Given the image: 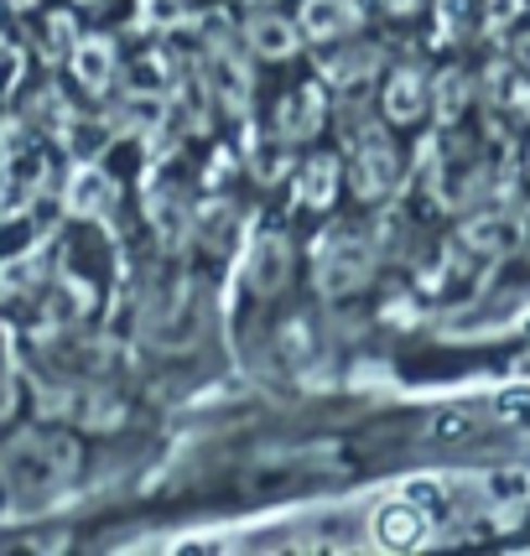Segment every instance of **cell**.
Listing matches in <instances>:
<instances>
[{"label": "cell", "mask_w": 530, "mask_h": 556, "mask_svg": "<svg viewBox=\"0 0 530 556\" xmlns=\"http://www.w3.org/2000/svg\"><path fill=\"white\" fill-rule=\"evenodd\" d=\"M244 5H265V0H244Z\"/></svg>", "instance_id": "obj_31"}, {"label": "cell", "mask_w": 530, "mask_h": 556, "mask_svg": "<svg viewBox=\"0 0 530 556\" xmlns=\"http://www.w3.org/2000/svg\"><path fill=\"white\" fill-rule=\"evenodd\" d=\"M244 37H250V48L261 52V58H291L296 52V26L287 16H255Z\"/></svg>", "instance_id": "obj_14"}, {"label": "cell", "mask_w": 530, "mask_h": 556, "mask_svg": "<svg viewBox=\"0 0 530 556\" xmlns=\"http://www.w3.org/2000/svg\"><path fill=\"white\" fill-rule=\"evenodd\" d=\"M287 270H291V250L281 235H261V240L250 244V255H244V281L255 291H281L287 287Z\"/></svg>", "instance_id": "obj_5"}, {"label": "cell", "mask_w": 530, "mask_h": 556, "mask_svg": "<svg viewBox=\"0 0 530 556\" xmlns=\"http://www.w3.org/2000/svg\"><path fill=\"white\" fill-rule=\"evenodd\" d=\"M162 78H167V58H162V52H146L141 63H136V89H141V94H156Z\"/></svg>", "instance_id": "obj_22"}, {"label": "cell", "mask_w": 530, "mask_h": 556, "mask_svg": "<svg viewBox=\"0 0 530 556\" xmlns=\"http://www.w3.org/2000/svg\"><path fill=\"white\" fill-rule=\"evenodd\" d=\"M375 68H380V52H375V48H354V52H343V58H333V63H328V78H333V84H359V78H369Z\"/></svg>", "instance_id": "obj_19"}, {"label": "cell", "mask_w": 530, "mask_h": 556, "mask_svg": "<svg viewBox=\"0 0 530 556\" xmlns=\"http://www.w3.org/2000/svg\"><path fill=\"white\" fill-rule=\"evenodd\" d=\"M520 68H526V78H530V37H520Z\"/></svg>", "instance_id": "obj_29"}, {"label": "cell", "mask_w": 530, "mask_h": 556, "mask_svg": "<svg viewBox=\"0 0 530 556\" xmlns=\"http://www.w3.org/2000/svg\"><path fill=\"white\" fill-rule=\"evenodd\" d=\"M375 535H380V546H416V541L427 535V520H421L416 500H390V505H380Z\"/></svg>", "instance_id": "obj_10"}, {"label": "cell", "mask_w": 530, "mask_h": 556, "mask_svg": "<svg viewBox=\"0 0 530 556\" xmlns=\"http://www.w3.org/2000/svg\"><path fill=\"white\" fill-rule=\"evenodd\" d=\"M333 188H338V162L333 156H313L302 167V182H296V203L323 208V203H333Z\"/></svg>", "instance_id": "obj_16"}, {"label": "cell", "mask_w": 530, "mask_h": 556, "mask_svg": "<svg viewBox=\"0 0 530 556\" xmlns=\"http://www.w3.org/2000/svg\"><path fill=\"white\" fill-rule=\"evenodd\" d=\"M421 104H427V84H421V73H395L386 89V115L390 121H416L421 115Z\"/></svg>", "instance_id": "obj_15"}, {"label": "cell", "mask_w": 530, "mask_h": 556, "mask_svg": "<svg viewBox=\"0 0 530 556\" xmlns=\"http://www.w3.org/2000/svg\"><path fill=\"white\" fill-rule=\"evenodd\" d=\"M110 136H115L110 125L84 121V115H73V125H68V146H73V156H78V162H94L99 151H104V141H110Z\"/></svg>", "instance_id": "obj_18"}, {"label": "cell", "mask_w": 530, "mask_h": 556, "mask_svg": "<svg viewBox=\"0 0 530 556\" xmlns=\"http://www.w3.org/2000/svg\"><path fill=\"white\" fill-rule=\"evenodd\" d=\"M84 5H89V0H84Z\"/></svg>", "instance_id": "obj_32"}, {"label": "cell", "mask_w": 530, "mask_h": 556, "mask_svg": "<svg viewBox=\"0 0 530 556\" xmlns=\"http://www.w3.org/2000/svg\"><path fill=\"white\" fill-rule=\"evenodd\" d=\"M515 240H520V218L515 214H489V218H479V224H468L463 250H474V255H505Z\"/></svg>", "instance_id": "obj_12"}, {"label": "cell", "mask_w": 530, "mask_h": 556, "mask_svg": "<svg viewBox=\"0 0 530 556\" xmlns=\"http://www.w3.org/2000/svg\"><path fill=\"white\" fill-rule=\"evenodd\" d=\"M463 104H468V78L463 73H442V84H437V115L442 121H458Z\"/></svg>", "instance_id": "obj_20"}, {"label": "cell", "mask_w": 530, "mask_h": 556, "mask_svg": "<svg viewBox=\"0 0 530 556\" xmlns=\"http://www.w3.org/2000/svg\"><path fill=\"white\" fill-rule=\"evenodd\" d=\"M463 22H468V0H442V31L463 37Z\"/></svg>", "instance_id": "obj_23"}, {"label": "cell", "mask_w": 530, "mask_h": 556, "mask_svg": "<svg viewBox=\"0 0 530 556\" xmlns=\"http://www.w3.org/2000/svg\"><path fill=\"white\" fill-rule=\"evenodd\" d=\"M276 130H281V141H307L317 125H323V84H302L291 99H281V110H276Z\"/></svg>", "instance_id": "obj_7"}, {"label": "cell", "mask_w": 530, "mask_h": 556, "mask_svg": "<svg viewBox=\"0 0 530 556\" xmlns=\"http://www.w3.org/2000/svg\"><path fill=\"white\" fill-rule=\"evenodd\" d=\"M16 73H22L16 48H0V89H11V84H16Z\"/></svg>", "instance_id": "obj_25"}, {"label": "cell", "mask_w": 530, "mask_h": 556, "mask_svg": "<svg viewBox=\"0 0 530 556\" xmlns=\"http://www.w3.org/2000/svg\"><path fill=\"white\" fill-rule=\"evenodd\" d=\"M386 11H395V16H406V11H416V0H380Z\"/></svg>", "instance_id": "obj_28"}, {"label": "cell", "mask_w": 530, "mask_h": 556, "mask_svg": "<svg viewBox=\"0 0 530 556\" xmlns=\"http://www.w3.org/2000/svg\"><path fill=\"white\" fill-rule=\"evenodd\" d=\"M520 5H526V0H489V26L505 31V26L520 16Z\"/></svg>", "instance_id": "obj_24"}, {"label": "cell", "mask_w": 530, "mask_h": 556, "mask_svg": "<svg viewBox=\"0 0 530 556\" xmlns=\"http://www.w3.org/2000/svg\"><path fill=\"white\" fill-rule=\"evenodd\" d=\"M110 73H115V42H110V37H84V42H73V78H78L84 89H104Z\"/></svg>", "instance_id": "obj_11"}, {"label": "cell", "mask_w": 530, "mask_h": 556, "mask_svg": "<svg viewBox=\"0 0 530 556\" xmlns=\"http://www.w3.org/2000/svg\"><path fill=\"white\" fill-rule=\"evenodd\" d=\"M78 473V447L73 437L58 432H22L0 447V489L11 494V505H48Z\"/></svg>", "instance_id": "obj_1"}, {"label": "cell", "mask_w": 530, "mask_h": 556, "mask_svg": "<svg viewBox=\"0 0 530 556\" xmlns=\"http://www.w3.org/2000/svg\"><path fill=\"white\" fill-rule=\"evenodd\" d=\"M313 266H317V287L323 291H354L364 287V276L375 270V244L354 235V229H333L328 240H317L313 250Z\"/></svg>", "instance_id": "obj_2"}, {"label": "cell", "mask_w": 530, "mask_h": 556, "mask_svg": "<svg viewBox=\"0 0 530 556\" xmlns=\"http://www.w3.org/2000/svg\"><path fill=\"white\" fill-rule=\"evenodd\" d=\"M110 203H115V182H110L94 162H84L68 182V208L78 218H99V214H110Z\"/></svg>", "instance_id": "obj_9"}, {"label": "cell", "mask_w": 530, "mask_h": 556, "mask_svg": "<svg viewBox=\"0 0 530 556\" xmlns=\"http://www.w3.org/2000/svg\"><path fill=\"white\" fill-rule=\"evenodd\" d=\"M240 229H244V218H240V208H229V203H203L193 214V235L209 255H229V250L240 244Z\"/></svg>", "instance_id": "obj_6"}, {"label": "cell", "mask_w": 530, "mask_h": 556, "mask_svg": "<svg viewBox=\"0 0 530 556\" xmlns=\"http://www.w3.org/2000/svg\"><path fill=\"white\" fill-rule=\"evenodd\" d=\"M395 177H401V167H395V151L386 146V136H364L359 141V162H354V193L359 198H386L390 188H395Z\"/></svg>", "instance_id": "obj_4"}, {"label": "cell", "mask_w": 530, "mask_h": 556, "mask_svg": "<svg viewBox=\"0 0 530 556\" xmlns=\"http://www.w3.org/2000/svg\"><path fill=\"white\" fill-rule=\"evenodd\" d=\"M214 89L224 99V110H235V115L250 104V73H244L240 52H214Z\"/></svg>", "instance_id": "obj_13"}, {"label": "cell", "mask_w": 530, "mask_h": 556, "mask_svg": "<svg viewBox=\"0 0 530 556\" xmlns=\"http://www.w3.org/2000/svg\"><path fill=\"white\" fill-rule=\"evenodd\" d=\"M11 5H31V0H11Z\"/></svg>", "instance_id": "obj_30"}, {"label": "cell", "mask_w": 530, "mask_h": 556, "mask_svg": "<svg viewBox=\"0 0 530 556\" xmlns=\"http://www.w3.org/2000/svg\"><path fill=\"white\" fill-rule=\"evenodd\" d=\"M146 339L162 343V349H182L193 343V291L182 287H167L151 307H146Z\"/></svg>", "instance_id": "obj_3"}, {"label": "cell", "mask_w": 530, "mask_h": 556, "mask_svg": "<svg viewBox=\"0 0 530 556\" xmlns=\"http://www.w3.org/2000/svg\"><path fill=\"white\" fill-rule=\"evenodd\" d=\"M5 412H11V380L0 375V421H5Z\"/></svg>", "instance_id": "obj_27"}, {"label": "cell", "mask_w": 530, "mask_h": 556, "mask_svg": "<svg viewBox=\"0 0 530 556\" xmlns=\"http://www.w3.org/2000/svg\"><path fill=\"white\" fill-rule=\"evenodd\" d=\"M151 224H162V235L177 240V235L193 224V208L182 203V193H156V188H151Z\"/></svg>", "instance_id": "obj_17"}, {"label": "cell", "mask_w": 530, "mask_h": 556, "mask_svg": "<svg viewBox=\"0 0 530 556\" xmlns=\"http://www.w3.org/2000/svg\"><path fill=\"white\" fill-rule=\"evenodd\" d=\"M359 26V5L354 0H307L302 5V31L317 42H338Z\"/></svg>", "instance_id": "obj_8"}, {"label": "cell", "mask_w": 530, "mask_h": 556, "mask_svg": "<svg viewBox=\"0 0 530 556\" xmlns=\"http://www.w3.org/2000/svg\"><path fill=\"white\" fill-rule=\"evenodd\" d=\"M468 432V416H437L432 421V437H458Z\"/></svg>", "instance_id": "obj_26"}, {"label": "cell", "mask_w": 530, "mask_h": 556, "mask_svg": "<svg viewBox=\"0 0 530 556\" xmlns=\"http://www.w3.org/2000/svg\"><path fill=\"white\" fill-rule=\"evenodd\" d=\"M177 22H182V0H141V26L172 31Z\"/></svg>", "instance_id": "obj_21"}]
</instances>
